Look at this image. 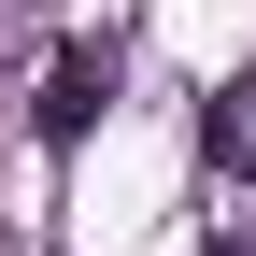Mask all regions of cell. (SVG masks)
<instances>
[{"label": "cell", "instance_id": "cell-1", "mask_svg": "<svg viewBox=\"0 0 256 256\" xmlns=\"http://www.w3.org/2000/svg\"><path fill=\"white\" fill-rule=\"evenodd\" d=\"M100 100H114V57H100V43H57V57H43V142H86Z\"/></svg>", "mask_w": 256, "mask_h": 256}, {"label": "cell", "instance_id": "cell-2", "mask_svg": "<svg viewBox=\"0 0 256 256\" xmlns=\"http://www.w3.org/2000/svg\"><path fill=\"white\" fill-rule=\"evenodd\" d=\"M200 142H214V171H256V86H228V100L200 114Z\"/></svg>", "mask_w": 256, "mask_h": 256}, {"label": "cell", "instance_id": "cell-3", "mask_svg": "<svg viewBox=\"0 0 256 256\" xmlns=\"http://www.w3.org/2000/svg\"><path fill=\"white\" fill-rule=\"evenodd\" d=\"M228 256H256V242H228Z\"/></svg>", "mask_w": 256, "mask_h": 256}]
</instances>
